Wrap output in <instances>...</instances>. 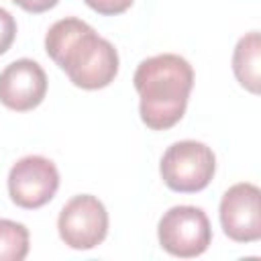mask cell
<instances>
[{"label":"cell","instance_id":"6da1fadb","mask_svg":"<svg viewBox=\"0 0 261 261\" xmlns=\"http://www.w3.org/2000/svg\"><path fill=\"white\" fill-rule=\"evenodd\" d=\"M45 51L67 73L69 82L82 90H102L118 73L114 45L75 16L61 18L49 27Z\"/></svg>","mask_w":261,"mask_h":261},{"label":"cell","instance_id":"7a4b0ae2","mask_svg":"<svg viewBox=\"0 0 261 261\" xmlns=\"http://www.w3.org/2000/svg\"><path fill=\"white\" fill-rule=\"evenodd\" d=\"M139 114L151 130H167L181 120L194 88V69L175 53H161L139 63L133 75Z\"/></svg>","mask_w":261,"mask_h":261},{"label":"cell","instance_id":"3957f363","mask_svg":"<svg viewBox=\"0 0 261 261\" xmlns=\"http://www.w3.org/2000/svg\"><path fill=\"white\" fill-rule=\"evenodd\" d=\"M216 157L214 151L200 141H177L169 145L159 161L163 184L181 194L202 192L214 177Z\"/></svg>","mask_w":261,"mask_h":261},{"label":"cell","instance_id":"277c9868","mask_svg":"<svg viewBox=\"0 0 261 261\" xmlns=\"http://www.w3.org/2000/svg\"><path fill=\"white\" fill-rule=\"evenodd\" d=\"M157 237L163 251L173 257L192 259L212 243V226L206 212L198 206H173L157 224Z\"/></svg>","mask_w":261,"mask_h":261},{"label":"cell","instance_id":"5b68a950","mask_svg":"<svg viewBox=\"0 0 261 261\" xmlns=\"http://www.w3.org/2000/svg\"><path fill=\"white\" fill-rule=\"evenodd\" d=\"M57 230L69 249L90 251L108 234L106 206L92 194L73 196L59 212Z\"/></svg>","mask_w":261,"mask_h":261},{"label":"cell","instance_id":"8992f818","mask_svg":"<svg viewBox=\"0 0 261 261\" xmlns=\"http://www.w3.org/2000/svg\"><path fill=\"white\" fill-rule=\"evenodd\" d=\"M57 188L59 171L55 163L43 155H27L10 167L8 194L10 200L24 210H37L49 204Z\"/></svg>","mask_w":261,"mask_h":261},{"label":"cell","instance_id":"52a82bcc","mask_svg":"<svg viewBox=\"0 0 261 261\" xmlns=\"http://www.w3.org/2000/svg\"><path fill=\"white\" fill-rule=\"evenodd\" d=\"M220 224L234 243H255L261 239V190L241 181L230 186L220 200Z\"/></svg>","mask_w":261,"mask_h":261},{"label":"cell","instance_id":"ba28073f","mask_svg":"<svg viewBox=\"0 0 261 261\" xmlns=\"http://www.w3.org/2000/svg\"><path fill=\"white\" fill-rule=\"evenodd\" d=\"M47 94V73L33 59H16L0 71V102L16 112L37 108Z\"/></svg>","mask_w":261,"mask_h":261},{"label":"cell","instance_id":"9c48e42d","mask_svg":"<svg viewBox=\"0 0 261 261\" xmlns=\"http://www.w3.org/2000/svg\"><path fill=\"white\" fill-rule=\"evenodd\" d=\"M259 67H261V41L259 33L251 31L239 39L232 53V71L237 82L251 94H259Z\"/></svg>","mask_w":261,"mask_h":261},{"label":"cell","instance_id":"30bf717a","mask_svg":"<svg viewBox=\"0 0 261 261\" xmlns=\"http://www.w3.org/2000/svg\"><path fill=\"white\" fill-rule=\"evenodd\" d=\"M29 255V228L16 220L0 218V261H22Z\"/></svg>","mask_w":261,"mask_h":261},{"label":"cell","instance_id":"8fae6325","mask_svg":"<svg viewBox=\"0 0 261 261\" xmlns=\"http://www.w3.org/2000/svg\"><path fill=\"white\" fill-rule=\"evenodd\" d=\"M16 37V20L14 16L0 6V55H4Z\"/></svg>","mask_w":261,"mask_h":261},{"label":"cell","instance_id":"7c38bea8","mask_svg":"<svg viewBox=\"0 0 261 261\" xmlns=\"http://www.w3.org/2000/svg\"><path fill=\"white\" fill-rule=\"evenodd\" d=\"M84 2L102 16H114L128 10L135 0H84Z\"/></svg>","mask_w":261,"mask_h":261},{"label":"cell","instance_id":"4fadbf2b","mask_svg":"<svg viewBox=\"0 0 261 261\" xmlns=\"http://www.w3.org/2000/svg\"><path fill=\"white\" fill-rule=\"evenodd\" d=\"M12 2L27 12L39 14V12H45V10H51L53 6H57L59 0H12Z\"/></svg>","mask_w":261,"mask_h":261}]
</instances>
